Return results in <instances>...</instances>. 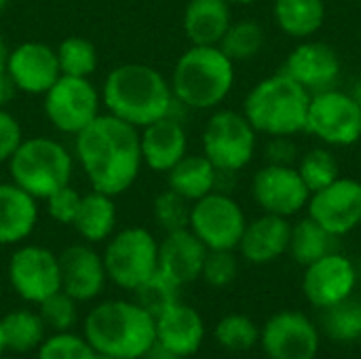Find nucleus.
Instances as JSON below:
<instances>
[{"label": "nucleus", "instance_id": "f257e3e1", "mask_svg": "<svg viewBox=\"0 0 361 359\" xmlns=\"http://www.w3.org/2000/svg\"><path fill=\"white\" fill-rule=\"evenodd\" d=\"M76 157L93 190L121 195L135 182L144 163L137 127L110 112L99 114L76 133Z\"/></svg>", "mask_w": 361, "mask_h": 359}, {"label": "nucleus", "instance_id": "f03ea898", "mask_svg": "<svg viewBox=\"0 0 361 359\" xmlns=\"http://www.w3.org/2000/svg\"><path fill=\"white\" fill-rule=\"evenodd\" d=\"M102 99L110 114L133 127H146L169 116L173 91L167 78L146 63H123L104 83Z\"/></svg>", "mask_w": 361, "mask_h": 359}, {"label": "nucleus", "instance_id": "7ed1b4c3", "mask_svg": "<svg viewBox=\"0 0 361 359\" xmlns=\"http://www.w3.org/2000/svg\"><path fill=\"white\" fill-rule=\"evenodd\" d=\"M82 336L99 355L142 359L157 341V324L135 300H106L85 317Z\"/></svg>", "mask_w": 361, "mask_h": 359}, {"label": "nucleus", "instance_id": "20e7f679", "mask_svg": "<svg viewBox=\"0 0 361 359\" xmlns=\"http://www.w3.org/2000/svg\"><path fill=\"white\" fill-rule=\"evenodd\" d=\"M311 93L283 72L256 83L243 102V116L269 138H292L307 127Z\"/></svg>", "mask_w": 361, "mask_h": 359}, {"label": "nucleus", "instance_id": "39448f33", "mask_svg": "<svg viewBox=\"0 0 361 359\" xmlns=\"http://www.w3.org/2000/svg\"><path fill=\"white\" fill-rule=\"evenodd\" d=\"M235 83V61L220 47L192 44L176 61L171 91L178 102L195 110L216 108L226 99Z\"/></svg>", "mask_w": 361, "mask_h": 359}, {"label": "nucleus", "instance_id": "423d86ee", "mask_svg": "<svg viewBox=\"0 0 361 359\" xmlns=\"http://www.w3.org/2000/svg\"><path fill=\"white\" fill-rule=\"evenodd\" d=\"M8 171L13 182L34 199H47L55 190L70 184L72 157L51 138L21 140L17 150L8 159Z\"/></svg>", "mask_w": 361, "mask_h": 359}, {"label": "nucleus", "instance_id": "0eeeda50", "mask_svg": "<svg viewBox=\"0 0 361 359\" xmlns=\"http://www.w3.org/2000/svg\"><path fill=\"white\" fill-rule=\"evenodd\" d=\"M102 258L108 279L133 292L159 269V241L142 226L123 229L110 237Z\"/></svg>", "mask_w": 361, "mask_h": 359}, {"label": "nucleus", "instance_id": "6e6552de", "mask_svg": "<svg viewBox=\"0 0 361 359\" xmlns=\"http://www.w3.org/2000/svg\"><path fill=\"white\" fill-rule=\"evenodd\" d=\"M256 152V129L235 110H218L203 131V154L222 174L250 165Z\"/></svg>", "mask_w": 361, "mask_h": 359}, {"label": "nucleus", "instance_id": "1a4fd4ad", "mask_svg": "<svg viewBox=\"0 0 361 359\" xmlns=\"http://www.w3.org/2000/svg\"><path fill=\"white\" fill-rule=\"evenodd\" d=\"M305 131L326 146H353L361 140V106L336 87L315 93Z\"/></svg>", "mask_w": 361, "mask_h": 359}, {"label": "nucleus", "instance_id": "9d476101", "mask_svg": "<svg viewBox=\"0 0 361 359\" xmlns=\"http://www.w3.org/2000/svg\"><path fill=\"white\" fill-rule=\"evenodd\" d=\"M245 224L247 220L241 205L224 193H209L190 207L188 229L203 241L207 250L235 252Z\"/></svg>", "mask_w": 361, "mask_h": 359}, {"label": "nucleus", "instance_id": "9b49d317", "mask_svg": "<svg viewBox=\"0 0 361 359\" xmlns=\"http://www.w3.org/2000/svg\"><path fill=\"white\" fill-rule=\"evenodd\" d=\"M44 114L61 133H80L99 116V93L89 78L61 74L44 93Z\"/></svg>", "mask_w": 361, "mask_h": 359}, {"label": "nucleus", "instance_id": "f8f14e48", "mask_svg": "<svg viewBox=\"0 0 361 359\" xmlns=\"http://www.w3.org/2000/svg\"><path fill=\"white\" fill-rule=\"evenodd\" d=\"M8 281L25 303L38 305L61 290L59 256L42 245H23L8 260Z\"/></svg>", "mask_w": 361, "mask_h": 359}, {"label": "nucleus", "instance_id": "ddd939ff", "mask_svg": "<svg viewBox=\"0 0 361 359\" xmlns=\"http://www.w3.org/2000/svg\"><path fill=\"white\" fill-rule=\"evenodd\" d=\"M252 197L264 214L292 218L307 207L311 193L296 165L267 163L254 174Z\"/></svg>", "mask_w": 361, "mask_h": 359}, {"label": "nucleus", "instance_id": "4468645a", "mask_svg": "<svg viewBox=\"0 0 361 359\" xmlns=\"http://www.w3.org/2000/svg\"><path fill=\"white\" fill-rule=\"evenodd\" d=\"M260 343L269 359H315L319 332L305 313L279 311L264 324Z\"/></svg>", "mask_w": 361, "mask_h": 359}, {"label": "nucleus", "instance_id": "2eb2a0df", "mask_svg": "<svg viewBox=\"0 0 361 359\" xmlns=\"http://www.w3.org/2000/svg\"><path fill=\"white\" fill-rule=\"evenodd\" d=\"M307 212L334 237L349 235L361 224V182L336 178L330 186L311 195Z\"/></svg>", "mask_w": 361, "mask_h": 359}, {"label": "nucleus", "instance_id": "dca6fc26", "mask_svg": "<svg viewBox=\"0 0 361 359\" xmlns=\"http://www.w3.org/2000/svg\"><path fill=\"white\" fill-rule=\"evenodd\" d=\"M357 284V271L353 262L332 252L305 267L302 275V294L317 309H330L347 298H351Z\"/></svg>", "mask_w": 361, "mask_h": 359}, {"label": "nucleus", "instance_id": "f3484780", "mask_svg": "<svg viewBox=\"0 0 361 359\" xmlns=\"http://www.w3.org/2000/svg\"><path fill=\"white\" fill-rule=\"evenodd\" d=\"M281 72L315 95L336 87L341 78V57L334 47L326 42L302 40L290 51Z\"/></svg>", "mask_w": 361, "mask_h": 359}, {"label": "nucleus", "instance_id": "a211bd4d", "mask_svg": "<svg viewBox=\"0 0 361 359\" xmlns=\"http://www.w3.org/2000/svg\"><path fill=\"white\" fill-rule=\"evenodd\" d=\"M6 74L13 78L17 91L44 95L61 76L57 51L44 42H23L8 51Z\"/></svg>", "mask_w": 361, "mask_h": 359}, {"label": "nucleus", "instance_id": "6ab92c4d", "mask_svg": "<svg viewBox=\"0 0 361 359\" xmlns=\"http://www.w3.org/2000/svg\"><path fill=\"white\" fill-rule=\"evenodd\" d=\"M61 290L76 303L97 298L108 281L104 258L89 245L76 243L59 254Z\"/></svg>", "mask_w": 361, "mask_h": 359}, {"label": "nucleus", "instance_id": "aec40b11", "mask_svg": "<svg viewBox=\"0 0 361 359\" xmlns=\"http://www.w3.org/2000/svg\"><path fill=\"white\" fill-rule=\"evenodd\" d=\"M205 256L207 248L190 229L171 231L159 243V271L178 286H188L201 277Z\"/></svg>", "mask_w": 361, "mask_h": 359}, {"label": "nucleus", "instance_id": "412c9836", "mask_svg": "<svg viewBox=\"0 0 361 359\" xmlns=\"http://www.w3.org/2000/svg\"><path fill=\"white\" fill-rule=\"evenodd\" d=\"M292 224L283 216L262 214L245 224L237 250L252 264H269L288 254Z\"/></svg>", "mask_w": 361, "mask_h": 359}, {"label": "nucleus", "instance_id": "4be33fe9", "mask_svg": "<svg viewBox=\"0 0 361 359\" xmlns=\"http://www.w3.org/2000/svg\"><path fill=\"white\" fill-rule=\"evenodd\" d=\"M157 343L167 347L180 359L195 355L205 341V324L197 309L176 303L154 317Z\"/></svg>", "mask_w": 361, "mask_h": 359}, {"label": "nucleus", "instance_id": "5701e85b", "mask_svg": "<svg viewBox=\"0 0 361 359\" xmlns=\"http://www.w3.org/2000/svg\"><path fill=\"white\" fill-rule=\"evenodd\" d=\"M140 146L142 161L150 169L169 171L186 154L188 140L184 127L176 118L163 116L144 127V133L140 135Z\"/></svg>", "mask_w": 361, "mask_h": 359}, {"label": "nucleus", "instance_id": "b1692460", "mask_svg": "<svg viewBox=\"0 0 361 359\" xmlns=\"http://www.w3.org/2000/svg\"><path fill=\"white\" fill-rule=\"evenodd\" d=\"M233 23L226 0H188L184 8V34L190 44L218 47Z\"/></svg>", "mask_w": 361, "mask_h": 359}, {"label": "nucleus", "instance_id": "393cba45", "mask_svg": "<svg viewBox=\"0 0 361 359\" xmlns=\"http://www.w3.org/2000/svg\"><path fill=\"white\" fill-rule=\"evenodd\" d=\"M36 220V199L15 182L0 184V245H15L30 237Z\"/></svg>", "mask_w": 361, "mask_h": 359}, {"label": "nucleus", "instance_id": "a878e982", "mask_svg": "<svg viewBox=\"0 0 361 359\" xmlns=\"http://www.w3.org/2000/svg\"><path fill=\"white\" fill-rule=\"evenodd\" d=\"M169 188L190 203L214 193L218 169L205 154H184L169 171Z\"/></svg>", "mask_w": 361, "mask_h": 359}, {"label": "nucleus", "instance_id": "bb28decb", "mask_svg": "<svg viewBox=\"0 0 361 359\" xmlns=\"http://www.w3.org/2000/svg\"><path fill=\"white\" fill-rule=\"evenodd\" d=\"M273 17L283 34L307 40L326 21V0H275Z\"/></svg>", "mask_w": 361, "mask_h": 359}, {"label": "nucleus", "instance_id": "cd10ccee", "mask_svg": "<svg viewBox=\"0 0 361 359\" xmlns=\"http://www.w3.org/2000/svg\"><path fill=\"white\" fill-rule=\"evenodd\" d=\"M72 226L89 243H99L110 239L116 226V205L112 197L99 190L85 195L80 199V207Z\"/></svg>", "mask_w": 361, "mask_h": 359}, {"label": "nucleus", "instance_id": "c85d7f7f", "mask_svg": "<svg viewBox=\"0 0 361 359\" xmlns=\"http://www.w3.org/2000/svg\"><path fill=\"white\" fill-rule=\"evenodd\" d=\"M0 336L4 351L23 355L40 347V343L47 339V326L38 311L15 309L0 320Z\"/></svg>", "mask_w": 361, "mask_h": 359}, {"label": "nucleus", "instance_id": "c756f323", "mask_svg": "<svg viewBox=\"0 0 361 359\" xmlns=\"http://www.w3.org/2000/svg\"><path fill=\"white\" fill-rule=\"evenodd\" d=\"M336 239L332 233H328L324 226H319L313 218H305L296 224H292L290 245L288 254L302 267L336 252Z\"/></svg>", "mask_w": 361, "mask_h": 359}, {"label": "nucleus", "instance_id": "7c9ffc66", "mask_svg": "<svg viewBox=\"0 0 361 359\" xmlns=\"http://www.w3.org/2000/svg\"><path fill=\"white\" fill-rule=\"evenodd\" d=\"M267 34L260 23L252 19L243 21H233L226 34L220 40V51L231 59V61H247L254 59L262 47H264Z\"/></svg>", "mask_w": 361, "mask_h": 359}, {"label": "nucleus", "instance_id": "2f4dec72", "mask_svg": "<svg viewBox=\"0 0 361 359\" xmlns=\"http://www.w3.org/2000/svg\"><path fill=\"white\" fill-rule=\"evenodd\" d=\"M180 288L173 279H169L165 273H161L159 269L144 279L133 292H135V303L146 309L152 317L161 315L163 311H167L169 307H173L176 303H180Z\"/></svg>", "mask_w": 361, "mask_h": 359}, {"label": "nucleus", "instance_id": "473e14b6", "mask_svg": "<svg viewBox=\"0 0 361 359\" xmlns=\"http://www.w3.org/2000/svg\"><path fill=\"white\" fill-rule=\"evenodd\" d=\"M214 336L222 349L231 353H243L256 347L260 341V328L247 315L231 313L216 324Z\"/></svg>", "mask_w": 361, "mask_h": 359}, {"label": "nucleus", "instance_id": "72a5a7b5", "mask_svg": "<svg viewBox=\"0 0 361 359\" xmlns=\"http://www.w3.org/2000/svg\"><path fill=\"white\" fill-rule=\"evenodd\" d=\"M296 169L311 195L330 186L336 178H341L338 161L328 148H311L298 159Z\"/></svg>", "mask_w": 361, "mask_h": 359}, {"label": "nucleus", "instance_id": "f704fd0d", "mask_svg": "<svg viewBox=\"0 0 361 359\" xmlns=\"http://www.w3.org/2000/svg\"><path fill=\"white\" fill-rule=\"evenodd\" d=\"M324 332L338 343H351L361 336V305L347 298L330 309H324Z\"/></svg>", "mask_w": 361, "mask_h": 359}, {"label": "nucleus", "instance_id": "c9c22d12", "mask_svg": "<svg viewBox=\"0 0 361 359\" xmlns=\"http://www.w3.org/2000/svg\"><path fill=\"white\" fill-rule=\"evenodd\" d=\"M55 51H57L59 70L66 76L89 78L97 68V51L87 38L70 36Z\"/></svg>", "mask_w": 361, "mask_h": 359}, {"label": "nucleus", "instance_id": "e433bc0d", "mask_svg": "<svg viewBox=\"0 0 361 359\" xmlns=\"http://www.w3.org/2000/svg\"><path fill=\"white\" fill-rule=\"evenodd\" d=\"M97 353L85 336L72 332H53L36 349V359H95Z\"/></svg>", "mask_w": 361, "mask_h": 359}, {"label": "nucleus", "instance_id": "4c0bfd02", "mask_svg": "<svg viewBox=\"0 0 361 359\" xmlns=\"http://www.w3.org/2000/svg\"><path fill=\"white\" fill-rule=\"evenodd\" d=\"M38 315L42 317L47 330L51 332H70L78 320V303L68 296L63 290L51 294L38 303Z\"/></svg>", "mask_w": 361, "mask_h": 359}, {"label": "nucleus", "instance_id": "58836bf2", "mask_svg": "<svg viewBox=\"0 0 361 359\" xmlns=\"http://www.w3.org/2000/svg\"><path fill=\"white\" fill-rule=\"evenodd\" d=\"M190 201L184 199L182 195H178L176 190L167 188L165 193H161L154 199V220L157 224L165 231H180V229H188L190 224Z\"/></svg>", "mask_w": 361, "mask_h": 359}, {"label": "nucleus", "instance_id": "ea45409f", "mask_svg": "<svg viewBox=\"0 0 361 359\" xmlns=\"http://www.w3.org/2000/svg\"><path fill=\"white\" fill-rule=\"evenodd\" d=\"M239 273V262L233 250H207L201 277L212 288H226L235 281Z\"/></svg>", "mask_w": 361, "mask_h": 359}, {"label": "nucleus", "instance_id": "a19ab883", "mask_svg": "<svg viewBox=\"0 0 361 359\" xmlns=\"http://www.w3.org/2000/svg\"><path fill=\"white\" fill-rule=\"evenodd\" d=\"M80 199L82 195H78L70 184L55 190L51 197H47V212L49 216L59 222V224H74V218L78 214V207H80Z\"/></svg>", "mask_w": 361, "mask_h": 359}, {"label": "nucleus", "instance_id": "79ce46f5", "mask_svg": "<svg viewBox=\"0 0 361 359\" xmlns=\"http://www.w3.org/2000/svg\"><path fill=\"white\" fill-rule=\"evenodd\" d=\"M21 127L13 114H8L4 108H0V163L8 161L11 154L21 144Z\"/></svg>", "mask_w": 361, "mask_h": 359}, {"label": "nucleus", "instance_id": "37998d69", "mask_svg": "<svg viewBox=\"0 0 361 359\" xmlns=\"http://www.w3.org/2000/svg\"><path fill=\"white\" fill-rule=\"evenodd\" d=\"M298 159V148L290 138H271L267 144V161L273 165H294Z\"/></svg>", "mask_w": 361, "mask_h": 359}, {"label": "nucleus", "instance_id": "c03bdc74", "mask_svg": "<svg viewBox=\"0 0 361 359\" xmlns=\"http://www.w3.org/2000/svg\"><path fill=\"white\" fill-rule=\"evenodd\" d=\"M15 93H17V87H15L13 78L6 74V70L0 72V108H4L15 97Z\"/></svg>", "mask_w": 361, "mask_h": 359}, {"label": "nucleus", "instance_id": "a18cd8bd", "mask_svg": "<svg viewBox=\"0 0 361 359\" xmlns=\"http://www.w3.org/2000/svg\"><path fill=\"white\" fill-rule=\"evenodd\" d=\"M142 359H180L176 353H171L167 347H163L161 343H152V347L144 353V358Z\"/></svg>", "mask_w": 361, "mask_h": 359}, {"label": "nucleus", "instance_id": "49530a36", "mask_svg": "<svg viewBox=\"0 0 361 359\" xmlns=\"http://www.w3.org/2000/svg\"><path fill=\"white\" fill-rule=\"evenodd\" d=\"M6 59H8V47H6V42H4V38L0 34V72L6 70Z\"/></svg>", "mask_w": 361, "mask_h": 359}, {"label": "nucleus", "instance_id": "de8ad7c7", "mask_svg": "<svg viewBox=\"0 0 361 359\" xmlns=\"http://www.w3.org/2000/svg\"><path fill=\"white\" fill-rule=\"evenodd\" d=\"M349 95H351V97H353V99H355V102L361 106V80H357V83L353 85V89L349 91Z\"/></svg>", "mask_w": 361, "mask_h": 359}, {"label": "nucleus", "instance_id": "09e8293b", "mask_svg": "<svg viewBox=\"0 0 361 359\" xmlns=\"http://www.w3.org/2000/svg\"><path fill=\"white\" fill-rule=\"evenodd\" d=\"M228 4H252V2H256V0H226Z\"/></svg>", "mask_w": 361, "mask_h": 359}, {"label": "nucleus", "instance_id": "8fccbe9b", "mask_svg": "<svg viewBox=\"0 0 361 359\" xmlns=\"http://www.w3.org/2000/svg\"><path fill=\"white\" fill-rule=\"evenodd\" d=\"M95 359H125V358H114V355H99V353H97V358Z\"/></svg>", "mask_w": 361, "mask_h": 359}, {"label": "nucleus", "instance_id": "3c124183", "mask_svg": "<svg viewBox=\"0 0 361 359\" xmlns=\"http://www.w3.org/2000/svg\"><path fill=\"white\" fill-rule=\"evenodd\" d=\"M8 2H11V0H0V11H4V8L8 6Z\"/></svg>", "mask_w": 361, "mask_h": 359}, {"label": "nucleus", "instance_id": "603ef678", "mask_svg": "<svg viewBox=\"0 0 361 359\" xmlns=\"http://www.w3.org/2000/svg\"><path fill=\"white\" fill-rule=\"evenodd\" d=\"M4 355V345H2V336H0V358Z\"/></svg>", "mask_w": 361, "mask_h": 359}, {"label": "nucleus", "instance_id": "864d4df0", "mask_svg": "<svg viewBox=\"0 0 361 359\" xmlns=\"http://www.w3.org/2000/svg\"><path fill=\"white\" fill-rule=\"evenodd\" d=\"M0 359H15V358H4V355H2V358H0Z\"/></svg>", "mask_w": 361, "mask_h": 359}, {"label": "nucleus", "instance_id": "5fc2aeb1", "mask_svg": "<svg viewBox=\"0 0 361 359\" xmlns=\"http://www.w3.org/2000/svg\"><path fill=\"white\" fill-rule=\"evenodd\" d=\"M0 288H2V286H0Z\"/></svg>", "mask_w": 361, "mask_h": 359}]
</instances>
